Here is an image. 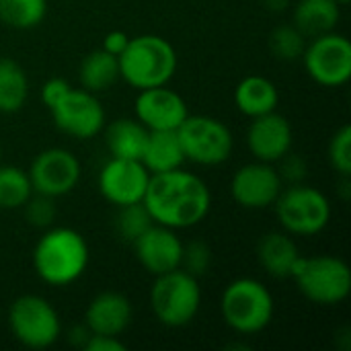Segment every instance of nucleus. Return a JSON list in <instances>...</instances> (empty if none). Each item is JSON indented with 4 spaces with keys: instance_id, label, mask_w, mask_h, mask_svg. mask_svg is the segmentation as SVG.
<instances>
[{
    "instance_id": "nucleus-14",
    "label": "nucleus",
    "mask_w": 351,
    "mask_h": 351,
    "mask_svg": "<svg viewBox=\"0 0 351 351\" xmlns=\"http://www.w3.org/2000/svg\"><path fill=\"white\" fill-rule=\"evenodd\" d=\"M150 181L148 169L140 160L111 156L99 171V191L115 208L144 199Z\"/></svg>"
},
{
    "instance_id": "nucleus-36",
    "label": "nucleus",
    "mask_w": 351,
    "mask_h": 351,
    "mask_svg": "<svg viewBox=\"0 0 351 351\" xmlns=\"http://www.w3.org/2000/svg\"><path fill=\"white\" fill-rule=\"evenodd\" d=\"M128 43H130V35H128V33H123V31H109V33L105 35L101 47H103L105 51L113 53V56H121V51L128 47Z\"/></svg>"
},
{
    "instance_id": "nucleus-32",
    "label": "nucleus",
    "mask_w": 351,
    "mask_h": 351,
    "mask_svg": "<svg viewBox=\"0 0 351 351\" xmlns=\"http://www.w3.org/2000/svg\"><path fill=\"white\" fill-rule=\"evenodd\" d=\"M212 265V249L204 241H191L183 243V257H181V269L187 274L202 278L210 271Z\"/></svg>"
},
{
    "instance_id": "nucleus-18",
    "label": "nucleus",
    "mask_w": 351,
    "mask_h": 351,
    "mask_svg": "<svg viewBox=\"0 0 351 351\" xmlns=\"http://www.w3.org/2000/svg\"><path fill=\"white\" fill-rule=\"evenodd\" d=\"M134 319V306L130 298L121 292H101L97 294L86 311L84 325L95 335H121Z\"/></svg>"
},
{
    "instance_id": "nucleus-34",
    "label": "nucleus",
    "mask_w": 351,
    "mask_h": 351,
    "mask_svg": "<svg viewBox=\"0 0 351 351\" xmlns=\"http://www.w3.org/2000/svg\"><path fill=\"white\" fill-rule=\"evenodd\" d=\"M72 88V84L66 80V78H58V76H53V78H49V80H45V84L41 86V101H43V105L49 109V107H53L68 90Z\"/></svg>"
},
{
    "instance_id": "nucleus-12",
    "label": "nucleus",
    "mask_w": 351,
    "mask_h": 351,
    "mask_svg": "<svg viewBox=\"0 0 351 351\" xmlns=\"http://www.w3.org/2000/svg\"><path fill=\"white\" fill-rule=\"evenodd\" d=\"M27 173L35 193H43L58 199L76 189L82 175V167L70 150L53 146L41 150L31 160Z\"/></svg>"
},
{
    "instance_id": "nucleus-10",
    "label": "nucleus",
    "mask_w": 351,
    "mask_h": 351,
    "mask_svg": "<svg viewBox=\"0 0 351 351\" xmlns=\"http://www.w3.org/2000/svg\"><path fill=\"white\" fill-rule=\"evenodd\" d=\"M300 60L306 74L325 88L343 86L351 78V43L343 33L329 31L311 37Z\"/></svg>"
},
{
    "instance_id": "nucleus-24",
    "label": "nucleus",
    "mask_w": 351,
    "mask_h": 351,
    "mask_svg": "<svg viewBox=\"0 0 351 351\" xmlns=\"http://www.w3.org/2000/svg\"><path fill=\"white\" fill-rule=\"evenodd\" d=\"M80 86L88 93H103L109 90L119 80V60L117 56L105 51L103 47L84 56L78 68Z\"/></svg>"
},
{
    "instance_id": "nucleus-37",
    "label": "nucleus",
    "mask_w": 351,
    "mask_h": 351,
    "mask_svg": "<svg viewBox=\"0 0 351 351\" xmlns=\"http://www.w3.org/2000/svg\"><path fill=\"white\" fill-rule=\"evenodd\" d=\"M88 337H90V331L86 329L84 323L74 327V329H70V333H68V341L72 346H76V348H82V350H84V343L88 341Z\"/></svg>"
},
{
    "instance_id": "nucleus-19",
    "label": "nucleus",
    "mask_w": 351,
    "mask_h": 351,
    "mask_svg": "<svg viewBox=\"0 0 351 351\" xmlns=\"http://www.w3.org/2000/svg\"><path fill=\"white\" fill-rule=\"evenodd\" d=\"M300 257L302 253L294 237L286 230L267 232L257 243V261L261 269L276 280H290Z\"/></svg>"
},
{
    "instance_id": "nucleus-23",
    "label": "nucleus",
    "mask_w": 351,
    "mask_h": 351,
    "mask_svg": "<svg viewBox=\"0 0 351 351\" xmlns=\"http://www.w3.org/2000/svg\"><path fill=\"white\" fill-rule=\"evenodd\" d=\"M341 19V6L335 0H298L292 12V23L311 39L335 31Z\"/></svg>"
},
{
    "instance_id": "nucleus-17",
    "label": "nucleus",
    "mask_w": 351,
    "mask_h": 351,
    "mask_svg": "<svg viewBox=\"0 0 351 351\" xmlns=\"http://www.w3.org/2000/svg\"><path fill=\"white\" fill-rule=\"evenodd\" d=\"M294 130L292 123L278 111L253 117L247 128V148L255 160L276 165L292 150Z\"/></svg>"
},
{
    "instance_id": "nucleus-15",
    "label": "nucleus",
    "mask_w": 351,
    "mask_h": 351,
    "mask_svg": "<svg viewBox=\"0 0 351 351\" xmlns=\"http://www.w3.org/2000/svg\"><path fill=\"white\" fill-rule=\"evenodd\" d=\"M134 111H136V119L148 132H160V130L177 132L179 125L189 115L187 101L167 84L138 90V97L134 101Z\"/></svg>"
},
{
    "instance_id": "nucleus-1",
    "label": "nucleus",
    "mask_w": 351,
    "mask_h": 351,
    "mask_svg": "<svg viewBox=\"0 0 351 351\" xmlns=\"http://www.w3.org/2000/svg\"><path fill=\"white\" fill-rule=\"evenodd\" d=\"M142 202L156 224L183 230L193 228L208 218L212 193L199 175L179 167L167 173L150 175Z\"/></svg>"
},
{
    "instance_id": "nucleus-22",
    "label": "nucleus",
    "mask_w": 351,
    "mask_h": 351,
    "mask_svg": "<svg viewBox=\"0 0 351 351\" xmlns=\"http://www.w3.org/2000/svg\"><path fill=\"white\" fill-rule=\"evenodd\" d=\"M148 134L150 132L136 117L115 119L105 130L107 150L115 158L140 160L142 152H144V146H146V140H148Z\"/></svg>"
},
{
    "instance_id": "nucleus-26",
    "label": "nucleus",
    "mask_w": 351,
    "mask_h": 351,
    "mask_svg": "<svg viewBox=\"0 0 351 351\" xmlns=\"http://www.w3.org/2000/svg\"><path fill=\"white\" fill-rule=\"evenodd\" d=\"M47 14V0H0V23L10 29H35Z\"/></svg>"
},
{
    "instance_id": "nucleus-33",
    "label": "nucleus",
    "mask_w": 351,
    "mask_h": 351,
    "mask_svg": "<svg viewBox=\"0 0 351 351\" xmlns=\"http://www.w3.org/2000/svg\"><path fill=\"white\" fill-rule=\"evenodd\" d=\"M278 173L284 181V185H296V183H304L306 175H308V165L302 156L294 154L292 150L288 154H284L278 162Z\"/></svg>"
},
{
    "instance_id": "nucleus-25",
    "label": "nucleus",
    "mask_w": 351,
    "mask_h": 351,
    "mask_svg": "<svg viewBox=\"0 0 351 351\" xmlns=\"http://www.w3.org/2000/svg\"><path fill=\"white\" fill-rule=\"evenodd\" d=\"M29 99L25 68L12 58H0V113H16Z\"/></svg>"
},
{
    "instance_id": "nucleus-2",
    "label": "nucleus",
    "mask_w": 351,
    "mask_h": 351,
    "mask_svg": "<svg viewBox=\"0 0 351 351\" xmlns=\"http://www.w3.org/2000/svg\"><path fill=\"white\" fill-rule=\"evenodd\" d=\"M33 269L47 286L64 288L78 282L90 261L86 239L70 226H49L33 247Z\"/></svg>"
},
{
    "instance_id": "nucleus-5",
    "label": "nucleus",
    "mask_w": 351,
    "mask_h": 351,
    "mask_svg": "<svg viewBox=\"0 0 351 351\" xmlns=\"http://www.w3.org/2000/svg\"><path fill=\"white\" fill-rule=\"evenodd\" d=\"M150 308L154 319L169 329L191 325L202 308L199 278L181 267L156 276L150 288Z\"/></svg>"
},
{
    "instance_id": "nucleus-40",
    "label": "nucleus",
    "mask_w": 351,
    "mask_h": 351,
    "mask_svg": "<svg viewBox=\"0 0 351 351\" xmlns=\"http://www.w3.org/2000/svg\"><path fill=\"white\" fill-rule=\"evenodd\" d=\"M0 165H2V146H0Z\"/></svg>"
},
{
    "instance_id": "nucleus-6",
    "label": "nucleus",
    "mask_w": 351,
    "mask_h": 351,
    "mask_svg": "<svg viewBox=\"0 0 351 351\" xmlns=\"http://www.w3.org/2000/svg\"><path fill=\"white\" fill-rule=\"evenodd\" d=\"M298 292L317 306H337L351 292L350 265L335 255L300 257L292 278Z\"/></svg>"
},
{
    "instance_id": "nucleus-30",
    "label": "nucleus",
    "mask_w": 351,
    "mask_h": 351,
    "mask_svg": "<svg viewBox=\"0 0 351 351\" xmlns=\"http://www.w3.org/2000/svg\"><path fill=\"white\" fill-rule=\"evenodd\" d=\"M327 158L339 177H351V128L343 123L329 140Z\"/></svg>"
},
{
    "instance_id": "nucleus-16",
    "label": "nucleus",
    "mask_w": 351,
    "mask_h": 351,
    "mask_svg": "<svg viewBox=\"0 0 351 351\" xmlns=\"http://www.w3.org/2000/svg\"><path fill=\"white\" fill-rule=\"evenodd\" d=\"M132 247L138 263L154 278L181 267L183 241L179 239L177 230L169 226L154 222L132 243Z\"/></svg>"
},
{
    "instance_id": "nucleus-38",
    "label": "nucleus",
    "mask_w": 351,
    "mask_h": 351,
    "mask_svg": "<svg viewBox=\"0 0 351 351\" xmlns=\"http://www.w3.org/2000/svg\"><path fill=\"white\" fill-rule=\"evenodd\" d=\"M288 4H290V0H265V6H267L269 10H274V12H282V10H286V8H288Z\"/></svg>"
},
{
    "instance_id": "nucleus-39",
    "label": "nucleus",
    "mask_w": 351,
    "mask_h": 351,
    "mask_svg": "<svg viewBox=\"0 0 351 351\" xmlns=\"http://www.w3.org/2000/svg\"><path fill=\"white\" fill-rule=\"evenodd\" d=\"M335 2H337L339 6H346V4H350L351 0H335Z\"/></svg>"
},
{
    "instance_id": "nucleus-20",
    "label": "nucleus",
    "mask_w": 351,
    "mask_h": 351,
    "mask_svg": "<svg viewBox=\"0 0 351 351\" xmlns=\"http://www.w3.org/2000/svg\"><path fill=\"white\" fill-rule=\"evenodd\" d=\"M234 105L249 119L278 111L280 90L274 80L261 74L245 76L234 88Z\"/></svg>"
},
{
    "instance_id": "nucleus-13",
    "label": "nucleus",
    "mask_w": 351,
    "mask_h": 351,
    "mask_svg": "<svg viewBox=\"0 0 351 351\" xmlns=\"http://www.w3.org/2000/svg\"><path fill=\"white\" fill-rule=\"evenodd\" d=\"M282 189L284 181L276 165L263 160L243 165L230 179V195L245 210L274 208Z\"/></svg>"
},
{
    "instance_id": "nucleus-31",
    "label": "nucleus",
    "mask_w": 351,
    "mask_h": 351,
    "mask_svg": "<svg viewBox=\"0 0 351 351\" xmlns=\"http://www.w3.org/2000/svg\"><path fill=\"white\" fill-rule=\"evenodd\" d=\"M25 218L33 228H49L56 222L58 216V208H56V197L43 195V193H35L25 202Z\"/></svg>"
},
{
    "instance_id": "nucleus-27",
    "label": "nucleus",
    "mask_w": 351,
    "mask_h": 351,
    "mask_svg": "<svg viewBox=\"0 0 351 351\" xmlns=\"http://www.w3.org/2000/svg\"><path fill=\"white\" fill-rule=\"evenodd\" d=\"M31 195L29 173L14 165H0V210H21Z\"/></svg>"
},
{
    "instance_id": "nucleus-8",
    "label": "nucleus",
    "mask_w": 351,
    "mask_h": 351,
    "mask_svg": "<svg viewBox=\"0 0 351 351\" xmlns=\"http://www.w3.org/2000/svg\"><path fill=\"white\" fill-rule=\"evenodd\" d=\"M8 329L21 346L45 350L60 339L62 321L49 300L39 294H23L8 306Z\"/></svg>"
},
{
    "instance_id": "nucleus-4",
    "label": "nucleus",
    "mask_w": 351,
    "mask_h": 351,
    "mask_svg": "<svg viewBox=\"0 0 351 351\" xmlns=\"http://www.w3.org/2000/svg\"><path fill=\"white\" fill-rule=\"evenodd\" d=\"M220 313L226 327L234 333L257 335L274 321V294L255 278H237L222 292Z\"/></svg>"
},
{
    "instance_id": "nucleus-21",
    "label": "nucleus",
    "mask_w": 351,
    "mask_h": 351,
    "mask_svg": "<svg viewBox=\"0 0 351 351\" xmlns=\"http://www.w3.org/2000/svg\"><path fill=\"white\" fill-rule=\"evenodd\" d=\"M140 162L148 169L150 175H158L183 167L185 154L177 132L173 130L150 132Z\"/></svg>"
},
{
    "instance_id": "nucleus-28",
    "label": "nucleus",
    "mask_w": 351,
    "mask_h": 351,
    "mask_svg": "<svg viewBox=\"0 0 351 351\" xmlns=\"http://www.w3.org/2000/svg\"><path fill=\"white\" fill-rule=\"evenodd\" d=\"M308 37L294 25H280L269 35V49L282 62H296L302 58Z\"/></svg>"
},
{
    "instance_id": "nucleus-7",
    "label": "nucleus",
    "mask_w": 351,
    "mask_h": 351,
    "mask_svg": "<svg viewBox=\"0 0 351 351\" xmlns=\"http://www.w3.org/2000/svg\"><path fill=\"white\" fill-rule=\"evenodd\" d=\"M274 208L282 230L292 237L321 234L329 226L333 214L331 199L306 183L284 185Z\"/></svg>"
},
{
    "instance_id": "nucleus-3",
    "label": "nucleus",
    "mask_w": 351,
    "mask_h": 351,
    "mask_svg": "<svg viewBox=\"0 0 351 351\" xmlns=\"http://www.w3.org/2000/svg\"><path fill=\"white\" fill-rule=\"evenodd\" d=\"M119 78H123L136 90L169 84L177 72V51L169 39L144 33L130 37L128 47L117 56Z\"/></svg>"
},
{
    "instance_id": "nucleus-9",
    "label": "nucleus",
    "mask_w": 351,
    "mask_h": 351,
    "mask_svg": "<svg viewBox=\"0 0 351 351\" xmlns=\"http://www.w3.org/2000/svg\"><path fill=\"white\" fill-rule=\"evenodd\" d=\"M185 160L199 167L224 165L234 150L230 128L212 115H187L177 130Z\"/></svg>"
},
{
    "instance_id": "nucleus-29",
    "label": "nucleus",
    "mask_w": 351,
    "mask_h": 351,
    "mask_svg": "<svg viewBox=\"0 0 351 351\" xmlns=\"http://www.w3.org/2000/svg\"><path fill=\"white\" fill-rule=\"evenodd\" d=\"M152 224H154V220H152L148 208L144 206V202H136V204H128V206H119L117 208L115 230L128 243H134Z\"/></svg>"
},
{
    "instance_id": "nucleus-35",
    "label": "nucleus",
    "mask_w": 351,
    "mask_h": 351,
    "mask_svg": "<svg viewBox=\"0 0 351 351\" xmlns=\"http://www.w3.org/2000/svg\"><path fill=\"white\" fill-rule=\"evenodd\" d=\"M86 351H125V343L117 335H95L90 333L88 341L84 343Z\"/></svg>"
},
{
    "instance_id": "nucleus-11",
    "label": "nucleus",
    "mask_w": 351,
    "mask_h": 351,
    "mask_svg": "<svg viewBox=\"0 0 351 351\" xmlns=\"http://www.w3.org/2000/svg\"><path fill=\"white\" fill-rule=\"evenodd\" d=\"M56 128L76 140H90L105 130V109L95 93L70 88L53 107H49Z\"/></svg>"
}]
</instances>
